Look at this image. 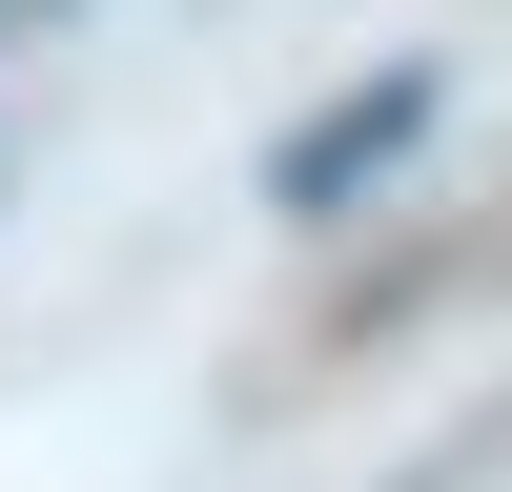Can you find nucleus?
<instances>
[{
  "label": "nucleus",
  "mask_w": 512,
  "mask_h": 492,
  "mask_svg": "<svg viewBox=\"0 0 512 492\" xmlns=\"http://www.w3.org/2000/svg\"><path fill=\"white\" fill-rule=\"evenodd\" d=\"M410 123H431V82H410V62H390V82H349V103H308V123L267 144V205H308V226H328V205H349Z\"/></svg>",
  "instance_id": "f257e3e1"
}]
</instances>
